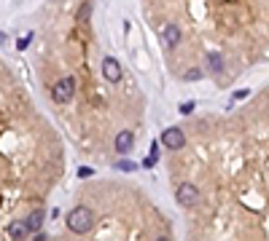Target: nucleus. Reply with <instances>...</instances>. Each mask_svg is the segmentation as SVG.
Returning a JSON list of instances; mask_svg holds the SVG:
<instances>
[{"label": "nucleus", "mask_w": 269, "mask_h": 241, "mask_svg": "<svg viewBox=\"0 0 269 241\" xmlns=\"http://www.w3.org/2000/svg\"><path fill=\"white\" fill-rule=\"evenodd\" d=\"M175 198H178L181 207H194V204L199 201V188H197V185H191V182H183L181 188L175 190Z\"/></svg>", "instance_id": "3"}, {"label": "nucleus", "mask_w": 269, "mask_h": 241, "mask_svg": "<svg viewBox=\"0 0 269 241\" xmlns=\"http://www.w3.org/2000/svg\"><path fill=\"white\" fill-rule=\"evenodd\" d=\"M162 38H164V43H167V48L181 46V27H178V24H167L164 32H162Z\"/></svg>", "instance_id": "6"}, {"label": "nucleus", "mask_w": 269, "mask_h": 241, "mask_svg": "<svg viewBox=\"0 0 269 241\" xmlns=\"http://www.w3.org/2000/svg\"><path fill=\"white\" fill-rule=\"evenodd\" d=\"M134 145V134L132 132H118L116 134V150L118 153H129Z\"/></svg>", "instance_id": "7"}, {"label": "nucleus", "mask_w": 269, "mask_h": 241, "mask_svg": "<svg viewBox=\"0 0 269 241\" xmlns=\"http://www.w3.org/2000/svg\"><path fill=\"white\" fill-rule=\"evenodd\" d=\"M94 225V212L89 207H76L70 214H67V228L73 233H89Z\"/></svg>", "instance_id": "1"}, {"label": "nucleus", "mask_w": 269, "mask_h": 241, "mask_svg": "<svg viewBox=\"0 0 269 241\" xmlns=\"http://www.w3.org/2000/svg\"><path fill=\"white\" fill-rule=\"evenodd\" d=\"M102 75H105V80H111V83H118V80H121V64L113 57H108L105 62H102Z\"/></svg>", "instance_id": "5"}, {"label": "nucleus", "mask_w": 269, "mask_h": 241, "mask_svg": "<svg viewBox=\"0 0 269 241\" xmlns=\"http://www.w3.org/2000/svg\"><path fill=\"white\" fill-rule=\"evenodd\" d=\"M162 145L167 150H181L183 145H186V137H183V132L178 126H170L167 132L162 134Z\"/></svg>", "instance_id": "4"}, {"label": "nucleus", "mask_w": 269, "mask_h": 241, "mask_svg": "<svg viewBox=\"0 0 269 241\" xmlns=\"http://www.w3.org/2000/svg\"><path fill=\"white\" fill-rule=\"evenodd\" d=\"M183 78H186V80H197V78H202V70H188Z\"/></svg>", "instance_id": "13"}, {"label": "nucleus", "mask_w": 269, "mask_h": 241, "mask_svg": "<svg viewBox=\"0 0 269 241\" xmlns=\"http://www.w3.org/2000/svg\"><path fill=\"white\" fill-rule=\"evenodd\" d=\"M89 14H92V3H81V8H78V14H76V24H86Z\"/></svg>", "instance_id": "11"}, {"label": "nucleus", "mask_w": 269, "mask_h": 241, "mask_svg": "<svg viewBox=\"0 0 269 241\" xmlns=\"http://www.w3.org/2000/svg\"><path fill=\"white\" fill-rule=\"evenodd\" d=\"M73 94H76V78H73V75H67V78H62L59 83H54V91H51L54 102H59V105L70 102Z\"/></svg>", "instance_id": "2"}, {"label": "nucleus", "mask_w": 269, "mask_h": 241, "mask_svg": "<svg viewBox=\"0 0 269 241\" xmlns=\"http://www.w3.org/2000/svg\"><path fill=\"white\" fill-rule=\"evenodd\" d=\"M118 169H121V172H134V169H137V166H134V164H132V161H118Z\"/></svg>", "instance_id": "12"}, {"label": "nucleus", "mask_w": 269, "mask_h": 241, "mask_svg": "<svg viewBox=\"0 0 269 241\" xmlns=\"http://www.w3.org/2000/svg\"><path fill=\"white\" fill-rule=\"evenodd\" d=\"M24 225H27V230H30V233H35V230H41V225H43V212H33L27 220H24Z\"/></svg>", "instance_id": "8"}, {"label": "nucleus", "mask_w": 269, "mask_h": 241, "mask_svg": "<svg viewBox=\"0 0 269 241\" xmlns=\"http://www.w3.org/2000/svg\"><path fill=\"white\" fill-rule=\"evenodd\" d=\"M181 113H183V115H191V113H194V102H186V105H181Z\"/></svg>", "instance_id": "16"}, {"label": "nucleus", "mask_w": 269, "mask_h": 241, "mask_svg": "<svg viewBox=\"0 0 269 241\" xmlns=\"http://www.w3.org/2000/svg\"><path fill=\"white\" fill-rule=\"evenodd\" d=\"M27 233H30V230H27V225H24V223H11V225H8V236H11V239H24Z\"/></svg>", "instance_id": "9"}, {"label": "nucleus", "mask_w": 269, "mask_h": 241, "mask_svg": "<svg viewBox=\"0 0 269 241\" xmlns=\"http://www.w3.org/2000/svg\"><path fill=\"white\" fill-rule=\"evenodd\" d=\"M30 40H33V35H24V38H22V40H19V43H17V48H22V51H24V48L30 46Z\"/></svg>", "instance_id": "15"}, {"label": "nucleus", "mask_w": 269, "mask_h": 241, "mask_svg": "<svg viewBox=\"0 0 269 241\" xmlns=\"http://www.w3.org/2000/svg\"><path fill=\"white\" fill-rule=\"evenodd\" d=\"M207 64H210L213 73H221V70H223V59H221V54L210 51V54H207Z\"/></svg>", "instance_id": "10"}, {"label": "nucleus", "mask_w": 269, "mask_h": 241, "mask_svg": "<svg viewBox=\"0 0 269 241\" xmlns=\"http://www.w3.org/2000/svg\"><path fill=\"white\" fill-rule=\"evenodd\" d=\"M92 169H89V166H81V169H78V177H81V180H89V177H92Z\"/></svg>", "instance_id": "14"}]
</instances>
